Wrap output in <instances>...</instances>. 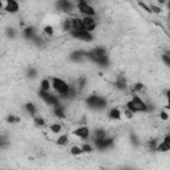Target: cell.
<instances>
[{
    "mask_svg": "<svg viewBox=\"0 0 170 170\" xmlns=\"http://www.w3.org/2000/svg\"><path fill=\"white\" fill-rule=\"evenodd\" d=\"M162 61L166 64V65L170 66V56L169 54H162Z\"/></svg>",
    "mask_w": 170,
    "mask_h": 170,
    "instance_id": "27",
    "label": "cell"
},
{
    "mask_svg": "<svg viewBox=\"0 0 170 170\" xmlns=\"http://www.w3.org/2000/svg\"><path fill=\"white\" fill-rule=\"evenodd\" d=\"M0 5H2V8L4 9V11L9 12V14H16V12H19V9H20V5H19V3L15 2V0L0 2Z\"/></svg>",
    "mask_w": 170,
    "mask_h": 170,
    "instance_id": "3",
    "label": "cell"
},
{
    "mask_svg": "<svg viewBox=\"0 0 170 170\" xmlns=\"http://www.w3.org/2000/svg\"><path fill=\"white\" fill-rule=\"evenodd\" d=\"M33 122H35V125H36V126H44V125H45V120H44L43 117H39V116H35L33 117Z\"/></svg>",
    "mask_w": 170,
    "mask_h": 170,
    "instance_id": "20",
    "label": "cell"
},
{
    "mask_svg": "<svg viewBox=\"0 0 170 170\" xmlns=\"http://www.w3.org/2000/svg\"><path fill=\"white\" fill-rule=\"evenodd\" d=\"M166 100H168V105H166V108L170 109V91L166 92Z\"/></svg>",
    "mask_w": 170,
    "mask_h": 170,
    "instance_id": "28",
    "label": "cell"
},
{
    "mask_svg": "<svg viewBox=\"0 0 170 170\" xmlns=\"http://www.w3.org/2000/svg\"><path fill=\"white\" fill-rule=\"evenodd\" d=\"M125 117H126V118H131V117H133V113H131L129 109H126V110H125Z\"/></svg>",
    "mask_w": 170,
    "mask_h": 170,
    "instance_id": "30",
    "label": "cell"
},
{
    "mask_svg": "<svg viewBox=\"0 0 170 170\" xmlns=\"http://www.w3.org/2000/svg\"><path fill=\"white\" fill-rule=\"evenodd\" d=\"M36 76V70L35 69H29L28 70V77H35Z\"/></svg>",
    "mask_w": 170,
    "mask_h": 170,
    "instance_id": "29",
    "label": "cell"
},
{
    "mask_svg": "<svg viewBox=\"0 0 170 170\" xmlns=\"http://www.w3.org/2000/svg\"><path fill=\"white\" fill-rule=\"evenodd\" d=\"M150 9H152V12H154V14H159V12L162 11L161 7H157L154 4H150Z\"/></svg>",
    "mask_w": 170,
    "mask_h": 170,
    "instance_id": "26",
    "label": "cell"
},
{
    "mask_svg": "<svg viewBox=\"0 0 170 170\" xmlns=\"http://www.w3.org/2000/svg\"><path fill=\"white\" fill-rule=\"evenodd\" d=\"M169 150H170V134L163 137V140L157 146V152L159 153H165V152H169Z\"/></svg>",
    "mask_w": 170,
    "mask_h": 170,
    "instance_id": "8",
    "label": "cell"
},
{
    "mask_svg": "<svg viewBox=\"0 0 170 170\" xmlns=\"http://www.w3.org/2000/svg\"><path fill=\"white\" fill-rule=\"evenodd\" d=\"M51 89H52V81L48 79H44L43 81L40 82V92L44 93H49Z\"/></svg>",
    "mask_w": 170,
    "mask_h": 170,
    "instance_id": "11",
    "label": "cell"
},
{
    "mask_svg": "<svg viewBox=\"0 0 170 170\" xmlns=\"http://www.w3.org/2000/svg\"><path fill=\"white\" fill-rule=\"evenodd\" d=\"M56 7L59 8V11L72 12L75 8H77V4H75V3H72V2H68V0H61V2L56 3Z\"/></svg>",
    "mask_w": 170,
    "mask_h": 170,
    "instance_id": "4",
    "label": "cell"
},
{
    "mask_svg": "<svg viewBox=\"0 0 170 170\" xmlns=\"http://www.w3.org/2000/svg\"><path fill=\"white\" fill-rule=\"evenodd\" d=\"M145 91V85L142 84V82H136V84L133 85V92L134 93H141Z\"/></svg>",
    "mask_w": 170,
    "mask_h": 170,
    "instance_id": "19",
    "label": "cell"
},
{
    "mask_svg": "<svg viewBox=\"0 0 170 170\" xmlns=\"http://www.w3.org/2000/svg\"><path fill=\"white\" fill-rule=\"evenodd\" d=\"M168 7H169V9H170V3H168Z\"/></svg>",
    "mask_w": 170,
    "mask_h": 170,
    "instance_id": "31",
    "label": "cell"
},
{
    "mask_svg": "<svg viewBox=\"0 0 170 170\" xmlns=\"http://www.w3.org/2000/svg\"><path fill=\"white\" fill-rule=\"evenodd\" d=\"M108 116H109L110 120H120L121 118V112H120V109H117V108H112L110 110H109Z\"/></svg>",
    "mask_w": 170,
    "mask_h": 170,
    "instance_id": "12",
    "label": "cell"
},
{
    "mask_svg": "<svg viewBox=\"0 0 170 170\" xmlns=\"http://www.w3.org/2000/svg\"><path fill=\"white\" fill-rule=\"evenodd\" d=\"M82 21H84V29L86 32H89V33H92V32L96 29V27H97L96 20L92 16H84V17H82Z\"/></svg>",
    "mask_w": 170,
    "mask_h": 170,
    "instance_id": "5",
    "label": "cell"
},
{
    "mask_svg": "<svg viewBox=\"0 0 170 170\" xmlns=\"http://www.w3.org/2000/svg\"><path fill=\"white\" fill-rule=\"evenodd\" d=\"M81 147H82V152L84 153H92L93 152V147L91 145H88V144H84Z\"/></svg>",
    "mask_w": 170,
    "mask_h": 170,
    "instance_id": "24",
    "label": "cell"
},
{
    "mask_svg": "<svg viewBox=\"0 0 170 170\" xmlns=\"http://www.w3.org/2000/svg\"><path fill=\"white\" fill-rule=\"evenodd\" d=\"M72 20V32H79V31H85L84 29V21L81 17H73Z\"/></svg>",
    "mask_w": 170,
    "mask_h": 170,
    "instance_id": "9",
    "label": "cell"
},
{
    "mask_svg": "<svg viewBox=\"0 0 170 170\" xmlns=\"http://www.w3.org/2000/svg\"><path fill=\"white\" fill-rule=\"evenodd\" d=\"M51 131H52V133H60V131H61V129H63V126L60 124H52L51 125Z\"/></svg>",
    "mask_w": 170,
    "mask_h": 170,
    "instance_id": "21",
    "label": "cell"
},
{
    "mask_svg": "<svg viewBox=\"0 0 170 170\" xmlns=\"http://www.w3.org/2000/svg\"><path fill=\"white\" fill-rule=\"evenodd\" d=\"M7 122L8 124H17V122H20V118H19L17 116H8L7 117Z\"/></svg>",
    "mask_w": 170,
    "mask_h": 170,
    "instance_id": "23",
    "label": "cell"
},
{
    "mask_svg": "<svg viewBox=\"0 0 170 170\" xmlns=\"http://www.w3.org/2000/svg\"><path fill=\"white\" fill-rule=\"evenodd\" d=\"M43 31H44V33H45L47 36H53V33H54V29H53L52 25H45Z\"/></svg>",
    "mask_w": 170,
    "mask_h": 170,
    "instance_id": "22",
    "label": "cell"
},
{
    "mask_svg": "<svg viewBox=\"0 0 170 170\" xmlns=\"http://www.w3.org/2000/svg\"><path fill=\"white\" fill-rule=\"evenodd\" d=\"M76 4H77V9L84 16H92V17H93V16L96 15L94 8H93L88 2H85V0H80V2H77Z\"/></svg>",
    "mask_w": 170,
    "mask_h": 170,
    "instance_id": "2",
    "label": "cell"
},
{
    "mask_svg": "<svg viewBox=\"0 0 170 170\" xmlns=\"http://www.w3.org/2000/svg\"><path fill=\"white\" fill-rule=\"evenodd\" d=\"M53 114L57 118H65V112H64V109L60 107V105L56 108H53Z\"/></svg>",
    "mask_w": 170,
    "mask_h": 170,
    "instance_id": "14",
    "label": "cell"
},
{
    "mask_svg": "<svg viewBox=\"0 0 170 170\" xmlns=\"http://www.w3.org/2000/svg\"><path fill=\"white\" fill-rule=\"evenodd\" d=\"M52 88L59 93L60 96H63V97H68L69 92H70V85H68V82L64 81L61 79H57V77H53L52 80Z\"/></svg>",
    "mask_w": 170,
    "mask_h": 170,
    "instance_id": "1",
    "label": "cell"
},
{
    "mask_svg": "<svg viewBox=\"0 0 170 170\" xmlns=\"http://www.w3.org/2000/svg\"><path fill=\"white\" fill-rule=\"evenodd\" d=\"M72 36L75 37V39H79V40H81V41H85V43H89V41L93 40L92 33H89V32H86V31L72 32Z\"/></svg>",
    "mask_w": 170,
    "mask_h": 170,
    "instance_id": "7",
    "label": "cell"
},
{
    "mask_svg": "<svg viewBox=\"0 0 170 170\" xmlns=\"http://www.w3.org/2000/svg\"><path fill=\"white\" fill-rule=\"evenodd\" d=\"M130 101L134 104V107L137 108V110H138V112H147V109H149V108H147V105L142 101V98H141L138 94H134L133 98H131Z\"/></svg>",
    "mask_w": 170,
    "mask_h": 170,
    "instance_id": "6",
    "label": "cell"
},
{
    "mask_svg": "<svg viewBox=\"0 0 170 170\" xmlns=\"http://www.w3.org/2000/svg\"><path fill=\"white\" fill-rule=\"evenodd\" d=\"M82 147L81 146H77V145H75V146H72L70 147V154L72 156H80V154H82Z\"/></svg>",
    "mask_w": 170,
    "mask_h": 170,
    "instance_id": "17",
    "label": "cell"
},
{
    "mask_svg": "<svg viewBox=\"0 0 170 170\" xmlns=\"http://www.w3.org/2000/svg\"><path fill=\"white\" fill-rule=\"evenodd\" d=\"M24 37H27V39H33L35 37V28L33 27H28L25 28L24 32H23Z\"/></svg>",
    "mask_w": 170,
    "mask_h": 170,
    "instance_id": "16",
    "label": "cell"
},
{
    "mask_svg": "<svg viewBox=\"0 0 170 170\" xmlns=\"http://www.w3.org/2000/svg\"><path fill=\"white\" fill-rule=\"evenodd\" d=\"M25 110H27L29 114H32V117H35V114H36V108H35V105L31 104V102L25 104Z\"/></svg>",
    "mask_w": 170,
    "mask_h": 170,
    "instance_id": "18",
    "label": "cell"
},
{
    "mask_svg": "<svg viewBox=\"0 0 170 170\" xmlns=\"http://www.w3.org/2000/svg\"><path fill=\"white\" fill-rule=\"evenodd\" d=\"M73 134H75L76 137H80V138H88L89 134H91V131H89V128L86 126H80L77 128L76 130H73Z\"/></svg>",
    "mask_w": 170,
    "mask_h": 170,
    "instance_id": "10",
    "label": "cell"
},
{
    "mask_svg": "<svg viewBox=\"0 0 170 170\" xmlns=\"http://www.w3.org/2000/svg\"><path fill=\"white\" fill-rule=\"evenodd\" d=\"M68 142H69V138H68L66 134L60 136V137H57V138H56V144L59 146H65V145H68Z\"/></svg>",
    "mask_w": 170,
    "mask_h": 170,
    "instance_id": "13",
    "label": "cell"
},
{
    "mask_svg": "<svg viewBox=\"0 0 170 170\" xmlns=\"http://www.w3.org/2000/svg\"><path fill=\"white\" fill-rule=\"evenodd\" d=\"M169 117H170V116H169L168 113H166L165 110H161V112H159V118H161L162 121H166V120H168Z\"/></svg>",
    "mask_w": 170,
    "mask_h": 170,
    "instance_id": "25",
    "label": "cell"
},
{
    "mask_svg": "<svg viewBox=\"0 0 170 170\" xmlns=\"http://www.w3.org/2000/svg\"><path fill=\"white\" fill-rule=\"evenodd\" d=\"M116 86H117V89L125 91V89H126V80H125L124 77H118L116 80Z\"/></svg>",
    "mask_w": 170,
    "mask_h": 170,
    "instance_id": "15",
    "label": "cell"
}]
</instances>
